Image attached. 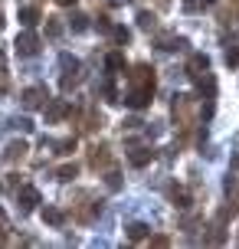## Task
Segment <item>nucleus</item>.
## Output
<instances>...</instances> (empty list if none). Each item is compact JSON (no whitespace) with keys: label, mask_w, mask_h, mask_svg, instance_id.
I'll use <instances>...</instances> for the list:
<instances>
[{"label":"nucleus","mask_w":239,"mask_h":249,"mask_svg":"<svg viewBox=\"0 0 239 249\" xmlns=\"http://www.w3.org/2000/svg\"><path fill=\"white\" fill-rule=\"evenodd\" d=\"M17 128H20V131H33V122H30V118H17Z\"/></svg>","instance_id":"obj_24"},{"label":"nucleus","mask_w":239,"mask_h":249,"mask_svg":"<svg viewBox=\"0 0 239 249\" xmlns=\"http://www.w3.org/2000/svg\"><path fill=\"white\" fill-rule=\"evenodd\" d=\"M138 26H141V30H154V26H157V20H154V13L141 10V13H138Z\"/></svg>","instance_id":"obj_17"},{"label":"nucleus","mask_w":239,"mask_h":249,"mask_svg":"<svg viewBox=\"0 0 239 249\" xmlns=\"http://www.w3.org/2000/svg\"><path fill=\"white\" fill-rule=\"evenodd\" d=\"M76 174H79L76 164H66V167H59V171H56V180H72Z\"/></svg>","instance_id":"obj_18"},{"label":"nucleus","mask_w":239,"mask_h":249,"mask_svg":"<svg viewBox=\"0 0 239 249\" xmlns=\"http://www.w3.org/2000/svg\"><path fill=\"white\" fill-rule=\"evenodd\" d=\"M13 50H17L20 59H33V56L39 53V36L33 33V30H23V33L17 36V43H13Z\"/></svg>","instance_id":"obj_1"},{"label":"nucleus","mask_w":239,"mask_h":249,"mask_svg":"<svg viewBox=\"0 0 239 249\" xmlns=\"http://www.w3.org/2000/svg\"><path fill=\"white\" fill-rule=\"evenodd\" d=\"M43 220H46L50 226H63V223H66L63 210H56V207H46V210H43Z\"/></svg>","instance_id":"obj_13"},{"label":"nucleus","mask_w":239,"mask_h":249,"mask_svg":"<svg viewBox=\"0 0 239 249\" xmlns=\"http://www.w3.org/2000/svg\"><path fill=\"white\" fill-rule=\"evenodd\" d=\"M171 200H174V207H190V194L184 187H171Z\"/></svg>","instance_id":"obj_14"},{"label":"nucleus","mask_w":239,"mask_h":249,"mask_svg":"<svg viewBox=\"0 0 239 249\" xmlns=\"http://www.w3.org/2000/svg\"><path fill=\"white\" fill-rule=\"evenodd\" d=\"M151 95H154V92H144V89H128L125 105H128V108H135V112H138V108H148V105H151Z\"/></svg>","instance_id":"obj_6"},{"label":"nucleus","mask_w":239,"mask_h":249,"mask_svg":"<svg viewBox=\"0 0 239 249\" xmlns=\"http://www.w3.org/2000/svg\"><path fill=\"white\" fill-rule=\"evenodd\" d=\"M206 69H210V56L206 53H193L187 62V75L190 79H200V75H206Z\"/></svg>","instance_id":"obj_5"},{"label":"nucleus","mask_w":239,"mask_h":249,"mask_svg":"<svg viewBox=\"0 0 239 249\" xmlns=\"http://www.w3.org/2000/svg\"><path fill=\"white\" fill-rule=\"evenodd\" d=\"M151 243H154V246H167L171 239H167V236H151Z\"/></svg>","instance_id":"obj_25"},{"label":"nucleus","mask_w":239,"mask_h":249,"mask_svg":"<svg viewBox=\"0 0 239 249\" xmlns=\"http://www.w3.org/2000/svg\"><path fill=\"white\" fill-rule=\"evenodd\" d=\"M226 66L229 69H239V46H233V50L226 53Z\"/></svg>","instance_id":"obj_21"},{"label":"nucleus","mask_w":239,"mask_h":249,"mask_svg":"<svg viewBox=\"0 0 239 249\" xmlns=\"http://www.w3.org/2000/svg\"><path fill=\"white\" fill-rule=\"evenodd\" d=\"M39 20H43V13L36 7H20V23H23V30H33Z\"/></svg>","instance_id":"obj_8"},{"label":"nucleus","mask_w":239,"mask_h":249,"mask_svg":"<svg viewBox=\"0 0 239 249\" xmlns=\"http://www.w3.org/2000/svg\"><path fill=\"white\" fill-rule=\"evenodd\" d=\"M233 167H236V171H239V154H236V158H233Z\"/></svg>","instance_id":"obj_28"},{"label":"nucleus","mask_w":239,"mask_h":249,"mask_svg":"<svg viewBox=\"0 0 239 249\" xmlns=\"http://www.w3.org/2000/svg\"><path fill=\"white\" fill-rule=\"evenodd\" d=\"M23 154H26V144H23V141H10V144H7V154H3V158H7V161H20Z\"/></svg>","instance_id":"obj_11"},{"label":"nucleus","mask_w":239,"mask_h":249,"mask_svg":"<svg viewBox=\"0 0 239 249\" xmlns=\"http://www.w3.org/2000/svg\"><path fill=\"white\" fill-rule=\"evenodd\" d=\"M10 89V79H7V69H3V62H0V95Z\"/></svg>","instance_id":"obj_23"},{"label":"nucleus","mask_w":239,"mask_h":249,"mask_svg":"<svg viewBox=\"0 0 239 249\" xmlns=\"http://www.w3.org/2000/svg\"><path fill=\"white\" fill-rule=\"evenodd\" d=\"M112 36H115L118 46H125L128 39H131V30H128V26H112Z\"/></svg>","instance_id":"obj_16"},{"label":"nucleus","mask_w":239,"mask_h":249,"mask_svg":"<svg viewBox=\"0 0 239 249\" xmlns=\"http://www.w3.org/2000/svg\"><path fill=\"white\" fill-rule=\"evenodd\" d=\"M0 30H3V13H0Z\"/></svg>","instance_id":"obj_29"},{"label":"nucleus","mask_w":239,"mask_h":249,"mask_svg":"<svg viewBox=\"0 0 239 249\" xmlns=\"http://www.w3.org/2000/svg\"><path fill=\"white\" fill-rule=\"evenodd\" d=\"M69 26H72V33H85V30H88V17H85V13H72Z\"/></svg>","instance_id":"obj_15"},{"label":"nucleus","mask_w":239,"mask_h":249,"mask_svg":"<svg viewBox=\"0 0 239 249\" xmlns=\"http://www.w3.org/2000/svg\"><path fill=\"white\" fill-rule=\"evenodd\" d=\"M210 3H216V0H184V10H200V7H210Z\"/></svg>","instance_id":"obj_20"},{"label":"nucleus","mask_w":239,"mask_h":249,"mask_svg":"<svg viewBox=\"0 0 239 249\" xmlns=\"http://www.w3.org/2000/svg\"><path fill=\"white\" fill-rule=\"evenodd\" d=\"M3 223H7V216H3V210H0V230H3Z\"/></svg>","instance_id":"obj_27"},{"label":"nucleus","mask_w":239,"mask_h":249,"mask_svg":"<svg viewBox=\"0 0 239 249\" xmlns=\"http://www.w3.org/2000/svg\"><path fill=\"white\" fill-rule=\"evenodd\" d=\"M56 3H63V7H72V3H76V0H56Z\"/></svg>","instance_id":"obj_26"},{"label":"nucleus","mask_w":239,"mask_h":249,"mask_svg":"<svg viewBox=\"0 0 239 249\" xmlns=\"http://www.w3.org/2000/svg\"><path fill=\"white\" fill-rule=\"evenodd\" d=\"M148 236V226L144 223H131L128 226V239H144Z\"/></svg>","instance_id":"obj_19"},{"label":"nucleus","mask_w":239,"mask_h":249,"mask_svg":"<svg viewBox=\"0 0 239 249\" xmlns=\"http://www.w3.org/2000/svg\"><path fill=\"white\" fill-rule=\"evenodd\" d=\"M105 69H108V72H121V69H125V56H121V53H108V56H105Z\"/></svg>","instance_id":"obj_10"},{"label":"nucleus","mask_w":239,"mask_h":249,"mask_svg":"<svg viewBox=\"0 0 239 249\" xmlns=\"http://www.w3.org/2000/svg\"><path fill=\"white\" fill-rule=\"evenodd\" d=\"M161 50H167V53L187 50V39H184V36H164V39H161Z\"/></svg>","instance_id":"obj_12"},{"label":"nucleus","mask_w":239,"mask_h":249,"mask_svg":"<svg viewBox=\"0 0 239 249\" xmlns=\"http://www.w3.org/2000/svg\"><path fill=\"white\" fill-rule=\"evenodd\" d=\"M43 112H46V122L52 124V122H63L72 108H69V102H66V99H56L52 105H43Z\"/></svg>","instance_id":"obj_7"},{"label":"nucleus","mask_w":239,"mask_h":249,"mask_svg":"<svg viewBox=\"0 0 239 249\" xmlns=\"http://www.w3.org/2000/svg\"><path fill=\"white\" fill-rule=\"evenodd\" d=\"M154 151L151 148H135L131 154H128V161H131V167H144V164H151Z\"/></svg>","instance_id":"obj_9"},{"label":"nucleus","mask_w":239,"mask_h":249,"mask_svg":"<svg viewBox=\"0 0 239 249\" xmlns=\"http://www.w3.org/2000/svg\"><path fill=\"white\" fill-rule=\"evenodd\" d=\"M50 102V92H46V86H30L23 92V105L26 108H43Z\"/></svg>","instance_id":"obj_3"},{"label":"nucleus","mask_w":239,"mask_h":249,"mask_svg":"<svg viewBox=\"0 0 239 249\" xmlns=\"http://www.w3.org/2000/svg\"><path fill=\"white\" fill-rule=\"evenodd\" d=\"M46 33H50L52 39L59 36V33H63V26H59V20H52V17H50V23H46Z\"/></svg>","instance_id":"obj_22"},{"label":"nucleus","mask_w":239,"mask_h":249,"mask_svg":"<svg viewBox=\"0 0 239 249\" xmlns=\"http://www.w3.org/2000/svg\"><path fill=\"white\" fill-rule=\"evenodd\" d=\"M0 62H3V50H0Z\"/></svg>","instance_id":"obj_30"},{"label":"nucleus","mask_w":239,"mask_h":249,"mask_svg":"<svg viewBox=\"0 0 239 249\" xmlns=\"http://www.w3.org/2000/svg\"><path fill=\"white\" fill-rule=\"evenodd\" d=\"M17 203H20V213L36 210V203H39V190H36V187H20V194H17Z\"/></svg>","instance_id":"obj_4"},{"label":"nucleus","mask_w":239,"mask_h":249,"mask_svg":"<svg viewBox=\"0 0 239 249\" xmlns=\"http://www.w3.org/2000/svg\"><path fill=\"white\" fill-rule=\"evenodd\" d=\"M128 79H131V89H144V92H154V69L151 66H144V62H138L131 72H128Z\"/></svg>","instance_id":"obj_2"}]
</instances>
